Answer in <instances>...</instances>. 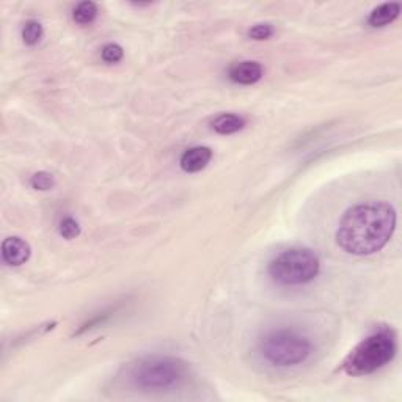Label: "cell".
Returning a JSON list of instances; mask_svg holds the SVG:
<instances>
[{"label":"cell","mask_w":402,"mask_h":402,"mask_svg":"<svg viewBox=\"0 0 402 402\" xmlns=\"http://www.w3.org/2000/svg\"><path fill=\"white\" fill-rule=\"evenodd\" d=\"M396 228V211L385 201L357 205L344 212L337 242L344 252L366 257L384 249Z\"/></svg>","instance_id":"1"},{"label":"cell","mask_w":402,"mask_h":402,"mask_svg":"<svg viewBox=\"0 0 402 402\" xmlns=\"http://www.w3.org/2000/svg\"><path fill=\"white\" fill-rule=\"evenodd\" d=\"M398 351L393 330H379L365 338L347 355L343 370L351 376H365L390 363Z\"/></svg>","instance_id":"2"},{"label":"cell","mask_w":402,"mask_h":402,"mask_svg":"<svg viewBox=\"0 0 402 402\" xmlns=\"http://www.w3.org/2000/svg\"><path fill=\"white\" fill-rule=\"evenodd\" d=\"M189 368L175 357H146L131 370L132 384L142 391H165L178 387L187 377Z\"/></svg>","instance_id":"3"},{"label":"cell","mask_w":402,"mask_h":402,"mask_svg":"<svg viewBox=\"0 0 402 402\" xmlns=\"http://www.w3.org/2000/svg\"><path fill=\"white\" fill-rule=\"evenodd\" d=\"M320 261L316 253L305 247L281 252L269 264V275L281 285H305L318 277Z\"/></svg>","instance_id":"4"},{"label":"cell","mask_w":402,"mask_h":402,"mask_svg":"<svg viewBox=\"0 0 402 402\" xmlns=\"http://www.w3.org/2000/svg\"><path fill=\"white\" fill-rule=\"evenodd\" d=\"M311 354V343L294 330L271 332L261 341V355L275 366L300 365Z\"/></svg>","instance_id":"5"},{"label":"cell","mask_w":402,"mask_h":402,"mask_svg":"<svg viewBox=\"0 0 402 402\" xmlns=\"http://www.w3.org/2000/svg\"><path fill=\"white\" fill-rule=\"evenodd\" d=\"M32 249L27 240L22 238L13 236L6 238L2 242V258L8 266H22L29 261Z\"/></svg>","instance_id":"6"},{"label":"cell","mask_w":402,"mask_h":402,"mask_svg":"<svg viewBox=\"0 0 402 402\" xmlns=\"http://www.w3.org/2000/svg\"><path fill=\"white\" fill-rule=\"evenodd\" d=\"M212 159V151L207 146H195L187 150L181 157V169L187 173H197L206 169Z\"/></svg>","instance_id":"7"},{"label":"cell","mask_w":402,"mask_h":402,"mask_svg":"<svg viewBox=\"0 0 402 402\" xmlns=\"http://www.w3.org/2000/svg\"><path fill=\"white\" fill-rule=\"evenodd\" d=\"M263 77V66L257 62H240L231 66L230 79L240 85L257 84Z\"/></svg>","instance_id":"8"},{"label":"cell","mask_w":402,"mask_h":402,"mask_svg":"<svg viewBox=\"0 0 402 402\" xmlns=\"http://www.w3.org/2000/svg\"><path fill=\"white\" fill-rule=\"evenodd\" d=\"M401 13V4L398 2H390V4H382L377 8H374L370 15V22L371 27H385L388 24H391L394 19H398Z\"/></svg>","instance_id":"9"},{"label":"cell","mask_w":402,"mask_h":402,"mask_svg":"<svg viewBox=\"0 0 402 402\" xmlns=\"http://www.w3.org/2000/svg\"><path fill=\"white\" fill-rule=\"evenodd\" d=\"M245 119L234 113H223V115L217 117L212 122L214 131L222 134V136H228V134H234L240 129H244Z\"/></svg>","instance_id":"10"},{"label":"cell","mask_w":402,"mask_h":402,"mask_svg":"<svg viewBox=\"0 0 402 402\" xmlns=\"http://www.w3.org/2000/svg\"><path fill=\"white\" fill-rule=\"evenodd\" d=\"M98 16V6L93 2H80L74 11H72V18L77 24H91Z\"/></svg>","instance_id":"11"},{"label":"cell","mask_w":402,"mask_h":402,"mask_svg":"<svg viewBox=\"0 0 402 402\" xmlns=\"http://www.w3.org/2000/svg\"><path fill=\"white\" fill-rule=\"evenodd\" d=\"M41 38H43V25L41 24H39L38 21H33V19H30V21H27L24 24L22 39H24L25 44L35 46L41 41Z\"/></svg>","instance_id":"12"},{"label":"cell","mask_w":402,"mask_h":402,"mask_svg":"<svg viewBox=\"0 0 402 402\" xmlns=\"http://www.w3.org/2000/svg\"><path fill=\"white\" fill-rule=\"evenodd\" d=\"M30 184L33 189L37 190H51L56 186V178H53L48 171H38L32 176Z\"/></svg>","instance_id":"13"},{"label":"cell","mask_w":402,"mask_h":402,"mask_svg":"<svg viewBox=\"0 0 402 402\" xmlns=\"http://www.w3.org/2000/svg\"><path fill=\"white\" fill-rule=\"evenodd\" d=\"M58 230L65 239H74L80 234V225L77 220H74L72 217H66L60 222Z\"/></svg>","instance_id":"14"},{"label":"cell","mask_w":402,"mask_h":402,"mask_svg":"<svg viewBox=\"0 0 402 402\" xmlns=\"http://www.w3.org/2000/svg\"><path fill=\"white\" fill-rule=\"evenodd\" d=\"M123 48L118 44H105L103 48V58L107 63H118L123 58Z\"/></svg>","instance_id":"15"},{"label":"cell","mask_w":402,"mask_h":402,"mask_svg":"<svg viewBox=\"0 0 402 402\" xmlns=\"http://www.w3.org/2000/svg\"><path fill=\"white\" fill-rule=\"evenodd\" d=\"M273 35V27L271 24H257L249 30V38L257 41H264Z\"/></svg>","instance_id":"16"}]
</instances>
